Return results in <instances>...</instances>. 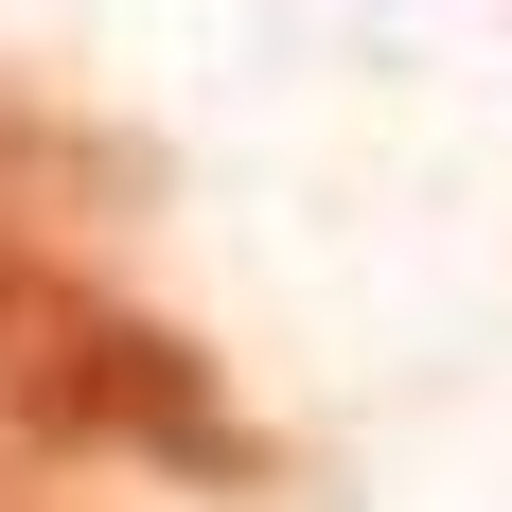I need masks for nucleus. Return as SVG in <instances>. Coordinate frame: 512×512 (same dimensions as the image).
Masks as SVG:
<instances>
[{
	"instance_id": "obj_1",
	"label": "nucleus",
	"mask_w": 512,
	"mask_h": 512,
	"mask_svg": "<svg viewBox=\"0 0 512 512\" xmlns=\"http://www.w3.org/2000/svg\"><path fill=\"white\" fill-rule=\"evenodd\" d=\"M0 442L53 460H159V477H248V407L212 389V354L142 301H89L71 265L36 283L18 354H0Z\"/></svg>"
}]
</instances>
